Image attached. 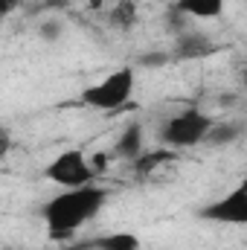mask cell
I'll use <instances>...</instances> for the list:
<instances>
[{
  "mask_svg": "<svg viewBox=\"0 0 247 250\" xmlns=\"http://www.w3.org/2000/svg\"><path fill=\"white\" fill-rule=\"evenodd\" d=\"M21 3H23V0H0V15H3V18H9Z\"/></svg>",
  "mask_w": 247,
  "mask_h": 250,
  "instance_id": "obj_15",
  "label": "cell"
},
{
  "mask_svg": "<svg viewBox=\"0 0 247 250\" xmlns=\"http://www.w3.org/2000/svg\"><path fill=\"white\" fill-rule=\"evenodd\" d=\"M137 87V73L134 67H120L114 73H108L102 82L90 84L82 90V105L96 108V111H120L131 102Z\"/></svg>",
  "mask_w": 247,
  "mask_h": 250,
  "instance_id": "obj_2",
  "label": "cell"
},
{
  "mask_svg": "<svg viewBox=\"0 0 247 250\" xmlns=\"http://www.w3.org/2000/svg\"><path fill=\"white\" fill-rule=\"evenodd\" d=\"M3 250H23V248H3Z\"/></svg>",
  "mask_w": 247,
  "mask_h": 250,
  "instance_id": "obj_18",
  "label": "cell"
},
{
  "mask_svg": "<svg viewBox=\"0 0 247 250\" xmlns=\"http://www.w3.org/2000/svg\"><path fill=\"white\" fill-rule=\"evenodd\" d=\"M105 201H108V189L96 187V184L79 189H62L59 195H53L41 209L50 239H70L73 233H79L90 218H96L102 212Z\"/></svg>",
  "mask_w": 247,
  "mask_h": 250,
  "instance_id": "obj_1",
  "label": "cell"
},
{
  "mask_svg": "<svg viewBox=\"0 0 247 250\" xmlns=\"http://www.w3.org/2000/svg\"><path fill=\"white\" fill-rule=\"evenodd\" d=\"M145 151V134H143V125L140 123H128L120 131V137L114 140V157H120L125 163H134L140 160V154Z\"/></svg>",
  "mask_w": 247,
  "mask_h": 250,
  "instance_id": "obj_6",
  "label": "cell"
},
{
  "mask_svg": "<svg viewBox=\"0 0 247 250\" xmlns=\"http://www.w3.org/2000/svg\"><path fill=\"white\" fill-rule=\"evenodd\" d=\"M44 178L62 189L90 187V184H96V166L87 160V154L82 148H67V151H59L44 166Z\"/></svg>",
  "mask_w": 247,
  "mask_h": 250,
  "instance_id": "obj_4",
  "label": "cell"
},
{
  "mask_svg": "<svg viewBox=\"0 0 247 250\" xmlns=\"http://www.w3.org/2000/svg\"><path fill=\"white\" fill-rule=\"evenodd\" d=\"M169 62V56H163V53H143L140 56V67H163V64Z\"/></svg>",
  "mask_w": 247,
  "mask_h": 250,
  "instance_id": "obj_14",
  "label": "cell"
},
{
  "mask_svg": "<svg viewBox=\"0 0 247 250\" xmlns=\"http://www.w3.org/2000/svg\"><path fill=\"white\" fill-rule=\"evenodd\" d=\"M140 236L128 233V230H117V233H105L90 239L87 245H82L79 250H140Z\"/></svg>",
  "mask_w": 247,
  "mask_h": 250,
  "instance_id": "obj_7",
  "label": "cell"
},
{
  "mask_svg": "<svg viewBox=\"0 0 247 250\" xmlns=\"http://www.w3.org/2000/svg\"><path fill=\"white\" fill-rule=\"evenodd\" d=\"M239 187H245V189H247V178H245V181H242V184H239Z\"/></svg>",
  "mask_w": 247,
  "mask_h": 250,
  "instance_id": "obj_16",
  "label": "cell"
},
{
  "mask_svg": "<svg viewBox=\"0 0 247 250\" xmlns=\"http://www.w3.org/2000/svg\"><path fill=\"white\" fill-rule=\"evenodd\" d=\"M137 18H140V12H137V3H134V0H120V3L111 9V15H108L111 26H117V29H123V32L134 29Z\"/></svg>",
  "mask_w": 247,
  "mask_h": 250,
  "instance_id": "obj_12",
  "label": "cell"
},
{
  "mask_svg": "<svg viewBox=\"0 0 247 250\" xmlns=\"http://www.w3.org/2000/svg\"><path fill=\"white\" fill-rule=\"evenodd\" d=\"M172 157H175V148H145V151L140 154V160H134L131 166H134L137 175H151V172H157L163 163H169Z\"/></svg>",
  "mask_w": 247,
  "mask_h": 250,
  "instance_id": "obj_11",
  "label": "cell"
},
{
  "mask_svg": "<svg viewBox=\"0 0 247 250\" xmlns=\"http://www.w3.org/2000/svg\"><path fill=\"white\" fill-rule=\"evenodd\" d=\"M62 35H64V23L59 21V18H47V21H41V23H38V38H41V41L56 44Z\"/></svg>",
  "mask_w": 247,
  "mask_h": 250,
  "instance_id": "obj_13",
  "label": "cell"
},
{
  "mask_svg": "<svg viewBox=\"0 0 247 250\" xmlns=\"http://www.w3.org/2000/svg\"><path fill=\"white\" fill-rule=\"evenodd\" d=\"M212 128V117L201 108H184L175 117H169L160 128V140L166 148H192L206 143V134Z\"/></svg>",
  "mask_w": 247,
  "mask_h": 250,
  "instance_id": "obj_3",
  "label": "cell"
},
{
  "mask_svg": "<svg viewBox=\"0 0 247 250\" xmlns=\"http://www.w3.org/2000/svg\"><path fill=\"white\" fill-rule=\"evenodd\" d=\"M212 50H215V44L201 32H181L178 47H175L178 59H206Z\"/></svg>",
  "mask_w": 247,
  "mask_h": 250,
  "instance_id": "obj_9",
  "label": "cell"
},
{
  "mask_svg": "<svg viewBox=\"0 0 247 250\" xmlns=\"http://www.w3.org/2000/svg\"><path fill=\"white\" fill-rule=\"evenodd\" d=\"M242 134H245V125L242 123H212L209 134H206V143L215 146V148H224V146L239 143Z\"/></svg>",
  "mask_w": 247,
  "mask_h": 250,
  "instance_id": "obj_10",
  "label": "cell"
},
{
  "mask_svg": "<svg viewBox=\"0 0 247 250\" xmlns=\"http://www.w3.org/2000/svg\"><path fill=\"white\" fill-rule=\"evenodd\" d=\"M198 215H201L204 221H212V224L247 227V189L245 187L230 189V192H227V195H221L218 201L206 204Z\"/></svg>",
  "mask_w": 247,
  "mask_h": 250,
  "instance_id": "obj_5",
  "label": "cell"
},
{
  "mask_svg": "<svg viewBox=\"0 0 247 250\" xmlns=\"http://www.w3.org/2000/svg\"><path fill=\"white\" fill-rule=\"evenodd\" d=\"M227 0H178L175 9L184 18H195V21H215L224 15Z\"/></svg>",
  "mask_w": 247,
  "mask_h": 250,
  "instance_id": "obj_8",
  "label": "cell"
},
{
  "mask_svg": "<svg viewBox=\"0 0 247 250\" xmlns=\"http://www.w3.org/2000/svg\"><path fill=\"white\" fill-rule=\"evenodd\" d=\"M245 87H247V67H245Z\"/></svg>",
  "mask_w": 247,
  "mask_h": 250,
  "instance_id": "obj_17",
  "label": "cell"
}]
</instances>
